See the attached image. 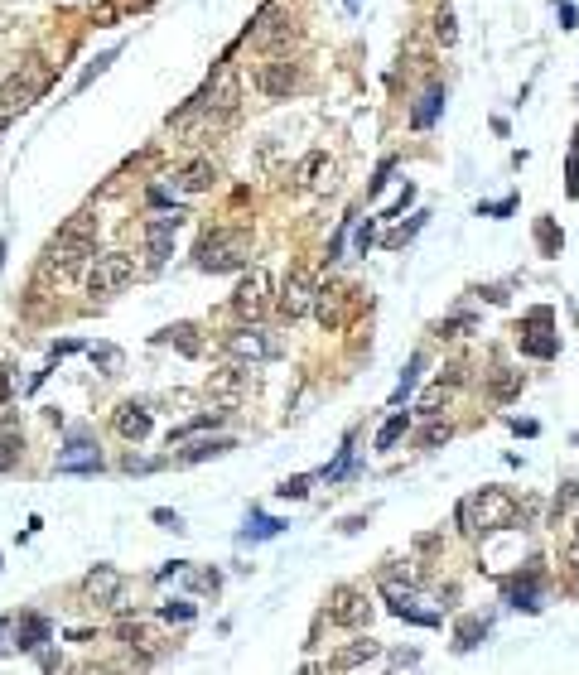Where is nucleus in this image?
<instances>
[{
  "label": "nucleus",
  "mask_w": 579,
  "mask_h": 675,
  "mask_svg": "<svg viewBox=\"0 0 579 675\" xmlns=\"http://www.w3.org/2000/svg\"><path fill=\"white\" fill-rule=\"evenodd\" d=\"M420 222H425V213L415 217L411 227H401V232H391V237H386V246H391V251H396V246H406V242H411V237H415V232H420Z\"/></svg>",
  "instance_id": "37"
},
{
  "label": "nucleus",
  "mask_w": 579,
  "mask_h": 675,
  "mask_svg": "<svg viewBox=\"0 0 579 675\" xmlns=\"http://www.w3.org/2000/svg\"><path fill=\"white\" fill-rule=\"evenodd\" d=\"M377 656H382V642H372V637H367V642H353V647L338 651V656H333V666H338V671H358V666L377 661Z\"/></svg>",
  "instance_id": "20"
},
{
  "label": "nucleus",
  "mask_w": 579,
  "mask_h": 675,
  "mask_svg": "<svg viewBox=\"0 0 579 675\" xmlns=\"http://www.w3.org/2000/svg\"><path fill=\"white\" fill-rule=\"evenodd\" d=\"M165 618H169V622H189V618H193V603L174 598V603H165Z\"/></svg>",
  "instance_id": "38"
},
{
  "label": "nucleus",
  "mask_w": 579,
  "mask_h": 675,
  "mask_svg": "<svg viewBox=\"0 0 579 675\" xmlns=\"http://www.w3.org/2000/svg\"><path fill=\"white\" fill-rule=\"evenodd\" d=\"M555 242H560V237H555V227H551V222H541V246H546V251H555Z\"/></svg>",
  "instance_id": "47"
},
{
  "label": "nucleus",
  "mask_w": 579,
  "mask_h": 675,
  "mask_svg": "<svg viewBox=\"0 0 579 675\" xmlns=\"http://www.w3.org/2000/svg\"><path fill=\"white\" fill-rule=\"evenodd\" d=\"M266 304H271V275L261 266H251L247 275H242V285L232 290V309H237L247 324H256V319L266 314Z\"/></svg>",
  "instance_id": "5"
},
{
  "label": "nucleus",
  "mask_w": 579,
  "mask_h": 675,
  "mask_svg": "<svg viewBox=\"0 0 579 675\" xmlns=\"http://www.w3.org/2000/svg\"><path fill=\"white\" fill-rule=\"evenodd\" d=\"M10 386H15V377H10V367L0 372V401H10Z\"/></svg>",
  "instance_id": "48"
},
{
  "label": "nucleus",
  "mask_w": 579,
  "mask_h": 675,
  "mask_svg": "<svg viewBox=\"0 0 579 675\" xmlns=\"http://www.w3.org/2000/svg\"><path fill=\"white\" fill-rule=\"evenodd\" d=\"M440 111H444V87H440V82H435V87H430V92H425V97L415 102V111H411V126H415V131H430Z\"/></svg>",
  "instance_id": "21"
},
{
  "label": "nucleus",
  "mask_w": 579,
  "mask_h": 675,
  "mask_svg": "<svg viewBox=\"0 0 579 675\" xmlns=\"http://www.w3.org/2000/svg\"><path fill=\"white\" fill-rule=\"evenodd\" d=\"M155 521H160L165 531H184V521H179V512H155Z\"/></svg>",
  "instance_id": "44"
},
{
  "label": "nucleus",
  "mask_w": 579,
  "mask_h": 675,
  "mask_svg": "<svg viewBox=\"0 0 579 675\" xmlns=\"http://www.w3.org/2000/svg\"><path fill=\"white\" fill-rule=\"evenodd\" d=\"M111 425H116V434H121V439H136V444H140V439L150 434V425H155V420H150V410H145L140 401H126V405H116Z\"/></svg>",
  "instance_id": "14"
},
{
  "label": "nucleus",
  "mask_w": 579,
  "mask_h": 675,
  "mask_svg": "<svg viewBox=\"0 0 579 675\" xmlns=\"http://www.w3.org/2000/svg\"><path fill=\"white\" fill-rule=\"evenodd\" d=\"M160 343H174V348L184 352V357H198V352H203V343L193 338V324H174V328H165V333H160Z\"/></svg>",
  "instance_id": "27"
},
{
  "label": "nucleus",
  "mask_w": 579,
  "mask_h": 675,
  "mask_svg": "<svg viewBox=\"0 0 579 675\" xmlns=\"http://www.w3.org/2000/svg\"><path fill=\"white\" fill-rule=\"evenodd\" d=\"M367 246H372V217L358 227V251H362V256H367Z\"/></svg>",
  "instance_id": "46"
},
{
  "label": "nucleus",
  "mask_w": 579,
  "mask_h": 675,
  "mask_svg": "<svg viewBox=\"0 0 579 675\" xmlns=\"http://www.w3.org/2000/svg\"><path fill=\"white\" fill-rule=\"evenodd\" d=\"M300 184L314 193H329L338 189V160L324 155V150H314V155H304L300 160Z\"/></svg>",
  "instance_id": "11"
},
{
  "label": "nucleus",
  "mask_w": 579,
  "mask_h": 675,
  "mask_svg": "<svg viewBox=\"0 0 579 675\" xmlns=\"http://www.w3.org/2000/svg\"><path fill=\"white\" fill-rule=\"evenodd\" d=\"M551 324H541V333H522V352H531V357H555L560 352V338L555 333H546Z\"/></svg>",
  "instance_id": "28"
},
{
  "label": "nucleus",
  "mask_w": 579,
  "mask_h": 675,
  "mask_svg": "<svg viewBox=\"0 0 579 675\" xmlns=\"http://www.w3.org/2000/svg\"><path fill=\"white\" fill-rule=\"evenodd\" d=\"M92 256H97V217L92 213L68 217L54 246H49V270L54 275H78V270H87Z\"/></svg>",
  "instance_id": "1"
},
{
  "label": "nucleus",
  "mask_w": 579,
  "mask_h": 675,
  "mask_svg": "<svg viewBox=\"0 0 579 675\" xmlns=\"http://www.w3.org/2000/svg\"><path fill=\"white\" fill-rule=\"evenodd\" d=\"M87 5H107V0H87Z\"/></svg>",
  "instance_id": "51"
},
{
  "label": "nucleus",
  "mask_w": 579,
  "mask_h": 675,
  "mask_svg": "<svg viewBox=\"0 0 579 675\" xmlns=\"http://www.w3.org/2000/svg\"><path fill=\"white\" fill-rule=\"evenodd\" d=\"M449 391H454V377H449V381L440 377L430 391H425V396H420V405H415V410H420V415H440V405H449Z\"/></svg>",
  "instance_id": "29"
},
{
  "label": "nucleus",
  "mask_w": 579,
  "mask_h": 675,
  "mask_svg": "<svg viewBox=\"0 0 579 675\" xmlns=\"http://www.w3.org/2000/svg\"><path fill=\"white\" fill-rule=\"evenodd\" d=\"M276 304H280V314H285L290 324H295V319H304V314L314 309V275H309L304 266H295L290 275H285Z\"/></svg>",
  "instance_id": "7"
},
{
  "label": "nucleus",
  "mask_w": 579,
  "mask_h": 675,
  "mask_svg": "<svg viewBox=\"0 0 579 675\" xmlns=\"http://www.w3.org/2000/svg\"><path fill=\"white\" fill-rule=\"evenodd\" d=\"M517 391H522V372H507V367H502V372L493 377V396L497 401H512Z\"/></svg>",
  "instance_id": "34"
},
{
  "label": "nucleus",
  "mask_w": 579,
  "mask_h": 675,
  "mask_svg": "<svg viewBox=\"0 0 579 675\" xmlns=\"http://www.w3.org/2000/svg\"><path fill=\"white\" fill-rule=\"evenodd\" d=\"M348 285H324V290H314V314H319V324L324 328H343L348 324Z\"/></svg>",
  "instance_id": "13"
},
{
  "label": "nucleus",
  "mask_w": 579,
  "mask_h": 675,
  "mask_svg": "<svg viewBox=\"0 0 579 675\" xmlns=\"http://www.w3.org/2000/svg\"><path fill=\"white\" fill-rule=\"evenodd\" d=\"M507 598H512V608H526V613H536V608H541V589H536V574H531L526 584H512V589H507Z\"/></svg>",
  "instance_id": "31"
},
{
  "label": "nucleus",
  "mask_w": 579,
  "mask_h": 675,
  "mask_svg": "<svg viewBox=\"0 0 579 675\" xmlns=\"http://www.w3.org/2000/svg\"><path fill=\"white\" fill-rule=\"evenodd\" d=\"M10 627L20 632V651H39L44 642H49V622L34 618V613H29V618H20V622H10Z\"/></svg>",
  "instance_id": "23"
},
{
  "label": "nucleus",
  "mask_w": 579,
  "mask_h": 675,
  "mask_svg": "<svg viewBox=\"0 0 579 675\" xmlns=\"http://www.w3.org/2000/svg\"><path fill=\"white\" fill-rule=\"evenodd\" d=\"M459 521H464V531H507L517 521V502L502 487H483L478 497L459 507Z\"/></svg>",
  "instance_id": "3"
},
{
  "label": "nucleus",
  "mask_w": 579,
  "mask_h": 675,
  "mask_svg": "<svg viewBox=\"0 0 579 675\" xmlns=\"http://www.w3.org/2000/svg\"><path fill=\"white\" fill-rule=\"evenodd\" d=\"M213 179H218V164L213 160H193V164H184V169L174 174V189L179 193H203V189H213Z\"/></svg>",
  "instance_id": "17"
},
{
  "label": "nucleus",
  "mask_w": 579,
  "mask_h": 675,
  "mask_svg": "<svg viewBox=\"0 0 579 675\" xmlns=\"http://www.w3.org/2000/svg\"><path fill=\"white\" fill-rule=\"evenodd\" d=\"M193 584H198V589H213V594H218V574H213V569H198V574H193Z\"/></svg>",
  "instance_id": "43"
},
{
  "label": "nucleus",
  "mask_w": 579,
  "mask_h": 675,
  "mask_svg": "<svg viewBox=\"0 0 579 675\" xmlns=\"http://www.w3.org/2000/svg\"><path fill=\"white\" fill-rule=\"evenodd\" d=\"M222 352L232 357V362H266V357H276V338L266 333V328H237V333H227L222 338Z\"/></svg>",
  "instance_id": "6"
},
{
  "label": "nucleus",
  "mask_w": 579,
  "mask_h": 675,
  "mask_svg": "<svg viewBox=\"0 0 579 675\" xmlns=\"http://www.w3.org/2000/svg\"><path fill=\"white\" fill-rule=\"evenodd\" d=\"M208 107L218 111V116H227V111L237 107V73H232V68H222L218 73L213 92H208Z\"/></svg>",
  "instance_id": "22"
},
{
  "label": "nucleus",
  "mask_w": 579,
  "mask_h": 675,
  "mask_svg": "<svg viewBox=\"0 0 579 675\" xmlns=\"http://www.w3.org/2000/svg\"><path fill=\"white\" fill-rule=\"evenodd\" d=\"M575 444H579V434H575Z\"/></svg>",
  "instance_id": "52"
},
{
  "label": "nucleus",
  "mask_w": 579,
  "mask_h": 675,
  "mask_svg": "<svg viewBox=\"0 0 579 675\" xmlns=\"http://www.w3.org/2000/svg\"><path fill=\"white\" fill-rule=\"evenodd\" d=\"M435 39H440L444 49H454V39H459V29H454V10H449V5L435 10Z\"/></svg>",
  "instance_id": "33"
},
{
  "label": "nucleus",
  "mask_w": 579,
  "mask_h": 675,
  "mask_svg": "<svg viewBox=\"0 0 579 675\" xmlns=\"http://www.w3.org/2000/svg\"><path fill=\"white\" fill-rule=\"evenodd\" d=\"M478 637H488V622L483 618H464L459 627H454V647L459 651H473L478 647Z\"/></svg>",
  "instance_id": "30"
},
{
  "label": "nucleus",
  "mask_w": 579,
  "mask_h": 675,
  "mask_svg": "<svg viewBox=\"0 0 579 675\" xmlns=\"http://www.w3.org/2000/svg\"><path fill=\"white\" fill-rule=\"evenodd\" d=\"M44 87H49V73H44V68H34L29 78H20V73H15V78L0 87V107H5V111H25V107H34Z\"/></svg>",
  "instance_id": "10"
},
{
  "label": "nucleus",
  "mask_w": 579,
  "mask_h": 675,
  "mask_svg": "<svg viewBox=\"0 0 579 675\" xmlns=\"http://www.w3.org/2000/svg\"><path fill=\"white\" fill-rule=\"evenodd\" d=\"M247 261H251V232H242V227H213V232H203V242H198V270L227 275V270H247Z\"/></svg>",
  "instance_id": "2"
},
{
  "label": "nucleus",
  "mask_w": 579,
  "mask_h": 675,
  "mask_svg": "<svg viewBox=\"0 0 579 675\" xmlns=\"http://www.w3.org/2000/svg\"><path fill=\"white\" fill-rule=\"evenodd\" d=\"M102 468V454L92 439H73L63 454H58V473H97Z\"/></svg>",
  "instance_id": "15"
},
{
  "label": "nucleus",
  "mask_w": 579,
  "mask_h": 675,
  "mask_svg": "<svg viewBox=\"0 0 579 675\" xmlns=\"http://www.w3.org/2000/svg\"><path fill=\"white\" fill-rule=\"evenodd\" d=\"M382 594H386V603H391V613H396L401 603H411L415 598V574L411 569H386L382 574Z\"/></svg>",
  "instance_id": "18"
},
{
  "label": "nucleus",
  "mask_w": 579,
  "mask_h": 675,
  "mask_svg": "<svg viewBox=\"0 0 579 675\" xmlns=\"http://www.w3.org/2000/svg\"><path fill=\"white\" fill-rule=\"evenodd\" d=\"M10 459H15V425L0 430V463H10Z\"/></svg>",
  "instance_id": "39"
},
{
  "label": "nucleus",
  "mask_w": 579,
  "mask_h": 675,
  "mask_svg": "<svg viewBox=\"0 0 579 675\" xmlns=\"http://www.w3.org/2000/svg\"><path fill=\"white\" fill-rule=\"evenodd\" d=\"M232 449V439L222 434V439H193L189 449H179V463H203V459H218Z\"/></svg>",
  "instance_id": "24"
},
{
  "label": "nucleus",
  "mask_w": 579,
  "mask_h": 675,
  "mask_svg": "<svg viewBox=\"0 0 579 675\" xmlns=\"http://www.w3.org/2000/svg\"><path fill=\"white\" fill-rule=\"evenodd\" d=\"M256 92H261V97H290V92H295V87H300V63H290V58H271V63H261V68H256Z\"/></svg>",
  "instance_id": "8"
},
{
  "label": "nucleus",
  "mask_w": 579,
  "mask_h": 675,
  "mask_svg": "<svg viewBox=\"0 0 579 675\" xmlns=\"http://www.w3.org/2000/svg\"><path fill=\"white\" fill-rule=\"evenodd\" d=\"M276 492H280V497H304V492H309V478H285Z\"/></svg>",
  "instance_id": "40"
},
{
  "label": "nucleus",
  "mask_w": 579,
  "mask_h": 675,
  "mask_svg": "<svg viewBox=\"0 0 579 675\" xmlns=\"http://www.w3.org/2000/svg\"><path fill=\"white\" fill-rule=\"evenodd\" d=\"M208 391H218V396H227V401H237V396L247 391V377H242L237 367H222V372L208 377Z\"/></svg>",
  "instance_id": "25"
},
{
  "label": "nucleus",
  "mask_w": 579,
  "mask_h": 675,
  "mask_svg": "<svg viewBox=\"0 0 579 675\" xmlns=\"http://www.w3.org/2000/svg\"><path fill=\"white\" fill-rule=\"evenodd\" d=\"M415 661H420V651H396L391 656V671H411Z\"/></svg>",
  "instance_id": "41"
},
{
  "label": "nucleus",
  "mask_w": 579,
  "mask_h": 675,
  "mask_svg": "<svg viewBox=\"0 0 579 675\" xmlns=\"http://www.w3.org/2000/svg\"><path fill=\"white\" fill-rule=\"evenodd\" d=\"M136 280V261L121 256V251H107V256H92L87 261V295L92 299H107L116 290H126Z\"/></svg>",
  "instance_id": "4"
},
{
  "label": "nucleus",
  "mask_w": 579,
  "mask_h": 675,
  "mask_svg": "<svg viewBox=\"0 0 579 675\" xmlns=\"http://www.w3.org/2000/svg\"><path fill=\"white\" fill-rule=\"evenodd\" d=\"M329 618L338 622V627H367V618H372V603H367V594H362V589L343 584V589H333V594H329Z\"/></svg>",
  "instance_id": "9"
},
{
  "label": "nucleus",
  "mask_w": 579,
  "mask_h": 675,
  "mask_svg": "<svg viewBox=\"0 0 579 675\" xmlns=\"http://www.w3.org/2000/svg\"><path fill=\"white\" fill-rule=\"evenodd\" d=\"M575 5H570V0H560V29H575Z\"/></svg>",
  "instance_id": "45"
},
{
  "label": "nucleus",
  "mask_w": 579,
  "mask_h": 675,
  "mask_svg": "<svg viewBox=\"0 0 579 675\" xmlns=\"http://www.w3.org/2000/svg\"><path fill=\"white\" fill-rule=\"evenodd\" d=\"M251 39H256L261 49H271V44H285V39H295V25H290V20H280V15H271V10H266V15L256 20V29H251Z\"/></svg>",
  "instance_id": "19"
},
{
  "label": "nucleus",
  "mask_w": 579,
  "mask_h": 675,
  "mask_svg": "<svg viewBox=\"0 0 579 675\" xmlns=\"http://www.w3.org/2000/svg\"><path fill=\"white\" fill-rule=\"evenodd\" d=\"M92 362H102V367H121V352L116 348H92Z\"/></svg>",
  "instance_id": "42"
},
{
  "label": "nucleus",
  "mask_w": 579,
  "mask_h": 675,
  "mask_svg": "<svg viewBox=\"0 0 579 675\" xmlns=\"http://www.w3.org/2000/svg\"><path fill=\"white\" fill-rule=\"evenodd\" d=\"M179 222H184V213H160L145 222V246H150V261L160 266L169 251H174V232H179Z\"/></svg>",
  "instance_id": "12"
},
{
  "label": "nucleus",
  "mask_w": 579,
  "mask_h": 675,
  "mask_svg": "<svg viewBox=\"0 0 579 675\" xmlns=\"http://www.w3.org/2000/svg\"><path fill=\"white\" fill-rule=\"evenodd\" d=\"M348 10H358V0H348Z\"/></svg>",
  "instance_id": "50"
},
{
  "label": "nucleus",
  "mask_w": 579,
  "mask_h": 675,
  "mask_svg": "<svg viewBox=\"0 0 579 675\" xmlns=\"http://www.w3.org/2000/svg\"><path fill=\"white\" fill-rule=\"evenodd\" d=\"M280 531H285V521H276V516H251L242 540H266V536H280Z\"/></svg>",
  "instance_id": "32"
},
{
  "label": "nucleus",
  "mask_w": 579,
  "mask_h": 675,
  "mask_svg": "<svg viewBox=\"0 0 579 675\" xmlns=\"http://www.w3.org/2000/svg\"><path fill=\"white\" fill-rule=\"evenodd\" d=\"M449 439H454V425H449V420H444V425H430V430L420 434L425 449H440V444H449Z\"/></svg>",
  "instance_id": "35"
},
{
  "label": "nucleus",
  "mask_w": 579,
  "mask_h": 675,
  "mask_svg": "<svg viewBox=\"0 0 579 675\" xmlns=\"http://www.w3.org/2000/svg\"><path fill=\"white\" fill-rule=\"evenodd\" d=\"M415 372H420V352H415V357H411V367L401 372V386H396V396H391V401H396V405L406 401V391H411V386H415Z\"/></svg>",
  "instance_id": "36"
},
{
  "label": "nucleus",
  "mask_w": 579,
  "mask_h": 675,
  "mask_svg": "<svg viewBox=\"0 0 579 675\" xmlns=\"http://www.w3.org/2000/svg\"><path fill=\"white\" fill-rule=\"evenodd\" d=\"M83 589H87V598H92V603H116V594H121V569L97 565L83 579Z\"/></svg>",
  "instance_id": "16"
},
{
  "label": "nucleus",
  "mask_w": 579,
  "mask_h": 675,
  "mask_svg": "<svg viewBox=\"0 0 579 675\" xmlns=\"http://www.w3.org/2000/svg\"><path fill=\"white\" fill-rule=\"evenodd\" d=\"M406 430H411V415H406V410H396L382 430H377V449H382V454H386V449H396V444L406 439Z\"/></svg>",
  "instance_id": "26"
},
{
  "label": "nucleus",
  "mask_w": 579,
  "mask_h": 675,
  "mask_svg": "<svg viewBox=\"0 0 579 675\" xmlns=\"http://www.w3.org/2000/svg\"><path fill=\"white\" fill-rule=\"evenodd\" d=\"M5 632H10V618H0V637H5ZM0 651H5V642H0Z\"/></svg>",
  "instance_id": "49"
}]
</instances>
